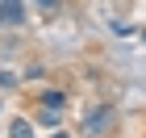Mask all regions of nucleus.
Wrapping results in <instances>:
<instances>
[{
    "label": "nucleus",
    "mask_w": 146,
    "mask_h": 138,
    "mask_svg": "<svg viewBox=\"0 0 146 138\" xmlns=\"http://www.w3.org/2000/svg\"><path fill=\"white\" fill-rule=\"evenodd\" d=\"M109 121H113V113H109V109H96V113H88L84 130H88V134H100V130H109Z\"/></svg>",
    "instance_id": "1"
},
{
    "label": "nucleus",
    "mask_w": 146,
    "mask_h": 138,
    "mask_svg": "<svg viewBox=\"0 0 146 138\" xmlns=\"http://www.w3.org/2000/svg\"><path fill=\"white\" fill-rule=\"evenodd\" d=\"M4 21H21V4L17 0H4Z\"/></svg>",
    "instance_id": "4"
},
{
    "label": "nucleus",
    "mask_w": 146,
    "mask_h": 138,
    "mask_svg": "<svg viewBox=\"0 0 146 138\" xmlns=\"http://www.w3.org/2000/svg\"><path fill=\"white\" fill-rule=\"evenodd\" d=\"M38 4H42V9H54V4H58V0H38Z\"/></svg>",
    "instance_id": "6"
},
{
    "label": "nucleus",
    "mask_w": 146,
    "mask_h": 138,
    "mask_svg": "<svg viewBox=\"0 0 146 138\" xmlns=\"http://www.w3.org/2000/svg\"><path fill=\"white\" fill-rule=\"evenodd\" d=\"M13 84H17L13 75H0V88H13Z\"/></svg>",
    "instance_id": "5"
},
{
    "label": "nucleus",
    "mask_w": 146,
    "mask_h": 138,
    "mask_svg": "<svg viewBox=\"0 0 146 138\" xmlns=\"http://www.w3.org/2000/svg\"><path fill=\"white\" fill-rule=\"evenodd\" d=\"M38 101H42L46 109H63V105H67V92H58V88H46V92H38Z\"/></svg>",
    "instance_id": "2"
},
{
    "label": "nucleus",
    "mask_w": 146,
    "mask_h": 138,
    "mask_svg": "<svg viewBox=\"0 0 146 138\" xmlns=\"http://www.w3.org/2000/svg\"><path fill=\"white\" fill-rule=\"evenodd\" d=\"M50 138H67V134H50Z\"/></svg>",
    "instance_id": "8"
},
{
    "label": "nucleus",
    "mask_w": 146,
    "mask_h": 138,
    "mask_svg": "<svg viewBox=\"0 0 146 138\" xmlns=\"http://www.w3.org/2000/svg\"><path fill=\"white\" fill-rule=\"evenodd\" d=\"M9 138H34V126H29L25 117H17V121L9 126Z\"/></svg>",
    "instance_id": "3"
},
{
    "label": "nucleus",
    "mask_w": 146,
    "mask_h": 138,
    "mask_svg": "<svg viewBox=\"0 0 146 138\" xmlns=\"http://www.w3.org/2000/svg\"><path fill=\"white\" fill-rule=\"evenodd\" d=\"M0 25H4V4H0Z\"/></svg>",
    "instance_id": "7"
}]
</instances>
